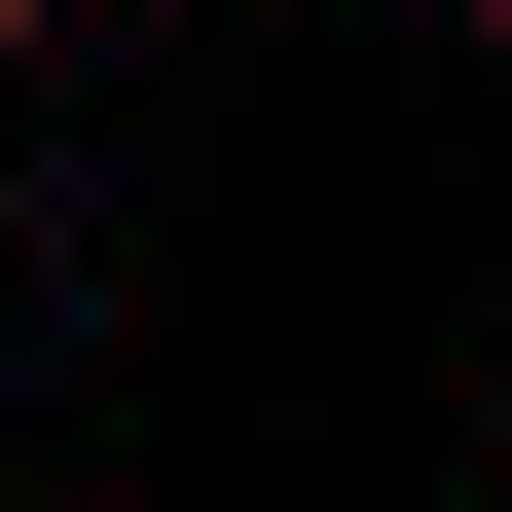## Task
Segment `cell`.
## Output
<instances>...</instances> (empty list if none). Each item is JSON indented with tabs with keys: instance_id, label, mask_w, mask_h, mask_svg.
Segmentation results:
<instances>
[{
	"instance_id": "cell-1",
	"label": "cell",
	"mask_w": 512,
	"mask_h": 512,
	"mask_svg": "<svg viewBox=\"0 0 512 512\" xmlns=\"http://www.w3.org/2000/svg\"><path fill=\"white\" fill-rule=\"evenodd\" d=\"M476 37H512V0H476Z\"/></svg>"
}]
</instances>
